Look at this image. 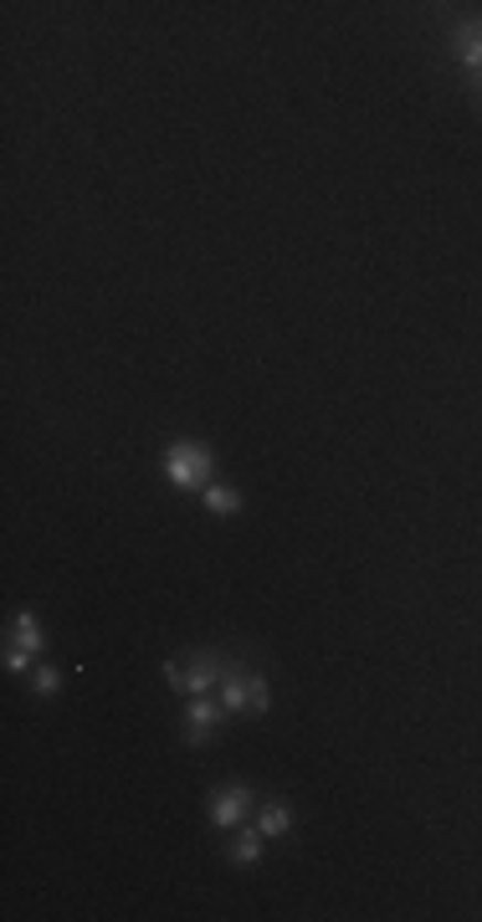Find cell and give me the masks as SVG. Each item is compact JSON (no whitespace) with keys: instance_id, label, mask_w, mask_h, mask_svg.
<instances>
[{"instance_id":"4fadbf2b","label":"cell","mask_w":482,"mask_h":922,"mask_svg":"<svg viewBox=\"0 0 482 922\" xmlns=\"http://www.w3.org/2000/svg\"><path fill=\"white\" fill-rule=\"evenodd\" d=\"M159 677H165L170 692H180V698H185V657H170L165 667H159Z\"/></svg>"},{"instance_id":"8fae6325","label":"cell","mask_w":482,"mask_h":922,"mask_svg":"<svg viewBox=\"0 0 482 922\" xmlns=\"http://www.w3.org/2000/svg\"><path fill=\"white\" fill-rule=\"evenodd\" d=\"M268 708H272L268 677H262V671H247V717H262Z\"/></svg>"},{"instance_id":"7c38bea8","label":"cell","mask_w":482,"mask_h":922,"mask_svg":"<svg viewBox=\"0 0 482 922\" xmlns=\"http://www.w3.org/2000/svg\"><path fill=\"white\" fill-rule=\"evenodd\" d=\"M57 687H62V671L57 667H36V671H31V692H36V698H52Z\"/></svg>"},{"instance_id":"9a60e30c","label":"cell","mask_w":482,"mask_h":922,"mask_svg":"<svg viewBox=\"0 0 482 922\" xmlns=\"http://www.w3.org/2000/svg\"><path fill=\"white\" fill-rule=\"evenodd\" d=\"M468 93H472V108L482 113V72H468Z\"/></svg>"},{"instance_id":"5b68a950","label":"cell","mask_w":482,"mask_h":922,"mask_svg":"<svg viewBox=\"0 0 482 922\" xmlns=\"http://www.w3.org/2000/svg\"><path fill=\"white\" fill-rule=\"evenodd\" d=\"M221 717H227L221 698H206V692H200V698H185V743H190V748H200V743L216 733V723H221Z\"/></svg>"},{"instance_id":"3957f363","label":"cell","mask_w":482,"mask_h":922,"mask_svg":"<svg viewBox=\"0 0 482 922\" xmlns=\"http://www.w3.org/2000/svg\"><path fill=\"white\" fill-rule=\"evenodd\" d=\"M247 815H252V784H216L211 789V825L216 830H237V825H247Z\"/></svg>"},{"instance_id":"7a4b0ae2","label":"cell","mask_w":482,"mask_h":922,"mask_svg":"<svg viewBox=\"0 0 482 922\" xmlns=\"http://www.w3.org/2000/svg\"><path fill=\"white\" fill-rule=\"evenodd\" d=\"M180 657H185V698H200V692L221 687V677L231 671V657H227V651H216V646L180 651Z\"/></svg>"},{"instance_id":"8992f818","label":"cell","mask_w":482,"mask_h":922,"mask_svg":"<svg viewBox=\"0 0 482 922\" xmlns=\"http://www.w3.org/2000/svg\"><path fill=\"white\" fill-rule=\"evenodd\" d=\"M262 830L256 825H237V836L227 840V861H237V867H256L262 861Z\"/></svg>"},{"instance_id":"277c9868","label":"cell","mask_w":482,"mask_h":922,"mask_svg":"<svg viewBox=\"0 0 482 922\" xmlns=\"http://www.w3.org/2000/svg\"><path fill=\"white\" fill-rule=\"evenodd\" d=\"M447 52L462 72H482V15H462L447 36Z\"/></svg>"},{"instance_id":"30bf717a","label":"cell","mask_w":482,"mask_h":922,"mask_svg":"<svg viewBox=\"0 0 482 922\" xmlns=\"http://www.w3.org/2000/svg\"><path fill=\"white\" fill-rule=\"evenodd\" d=\"M221 708L227 713H247V667L231 661V671L221 677Z\"/></svg>"},{"instance_id":"9c48e42d","label":"cell","mask_w":482,"mask_h":922,"mask_svg":"<svg viewBox=\"0 0 482 922\" xmlns=\"http://www.w3.org/2000/svg\"><path fill=\"white\" fill-rule=\"evenodd\" d=\"M200 507H206L211 517H237L247 503H241V492H237V488H221V482H206V488H200Z\"/></svg>"},{"instance_id":"5bb4252c","label":"cell","mask_w":482,"mask_h":922,"mask_svg":"<svg viewBox=\"0 0 482 922\" xmlns=\"http://www.w3.org/2000/svg\"><path fill=\"white\" fill-rule=\"evenodd\" d=\"M6 671H11V677H27V671H31V651H21V646L6 641Z\"/></svg>"},{"instance_id":"52a82bcc","label":"cell","mask_w":482,"mask_h":922,"mask_svg":"<svg viewBox=\"0 0 482 922\" xmlns=\"http://www.w3.org/2000/svg\"><path fill=\"white\" fill-rule=\"evenodd\" d=\"M6 641L21 646V651H31V657H36V651L46 646V636H42V626H36V615H31V610H15V615H11V630H6Z\"/></svg>"},{"instance_id":"ba28073f","label":"cell","mask_w":482,"mask_h":922,"mask_svg":"<svg viewBox=\"0 0 482 922\" xmlns=\"http://www.w3.org/2000/svg\"><path fill=\"white\" fill-rule=\"evenodd\" d=\"M256 830H262L268 840L293 836V810H287V799H268V805L256 810Z\"/></svg>"},{"instance_id":"6da1fadb","label":"cell","mask_w":482,"mask_h":922,"mask_svg":"<svg viewBox=\"0 0 482 922\" xmlns=\"http://www.w3.org/2000/svg\"><path fill=\"white\" fill-rule=\"evenodd\" d=\"M165 476H170V488L180 492H200L206 482H216V451L206 441H175L165 447Z\"/></svg>"}]
</instances>
